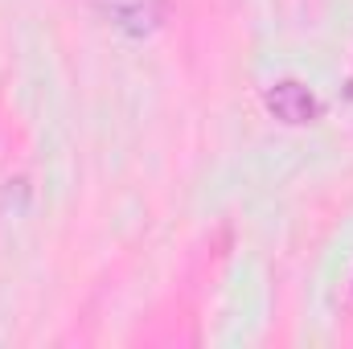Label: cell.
Here are the masks:
<instances>
[{"label":"cell","mask_w":353,"mask_h":349,"mask_svg":"<svg viewBox=\"0 0 353 349\" xmlns=\"http://www.w3.org/2000/svg\"><path fill=\"white\" fill-rule=\"evenodd\" d=\"M99 8L115 29H123L132 37L152 33L165 17V0H99Z\"/></svg>","instance_id":"2"},{"label":"cell","mask_w":353,"mask_h":349,"mask_svg":"<svg viewBox=\"0 0 353 349\" xmlns=\"http://www.w3.org/2000/svg\"><path fill=\"white\" fill-rule=\"evenodd\" d=\"M263 103L279 123H292V128L316 119V99H312V90L304 87V83H296V79H283V83L267 87Z\"/></svg>","instance_id":"1"}]
</instances>
